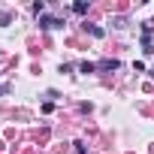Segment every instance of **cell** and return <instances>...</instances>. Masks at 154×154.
Wrapping results in <instances>:
<instances>
[{
    "instance_id": "4",
    "label": "cell",
    "mask_w": 154,
    "mask_h": 154,
    "mask_svg": "<svg viewBox=\"0 0 154 154\" xmlns=\"http://www.w3.org/2000/svg\"><path fill=\"white\" fill-rule=\"evenodd\" d=\"M72 9H75V12H79V15H82V12H88V3H82V0H79V3H75Z\"/></svg>"
},
{
    "instance_id": "2",
    "label": "cell",
    "mask_w": 154,
    "mask_h": 154,
    "mask_svg": "<svg viewBox=\"0 0 154 154\" xmlns=\"http://www.w3.org/2000/svg\"><path fill=\"white\" fill-rule=\"evenodd\" d=\"M97 66H100V69H118V60H115V57H112V60H100Z\"/></svg>"
},
{
    "instance_id": "5",
    "label": "cell",
    "mask_w": 154,
    "mask_h": 154,
    "mask_svg": "<svg viewBox=\"0 0 154 154\" xmlns=\"http://www.w3.org/2000/svg\"><path fill=\"white\" fill-rule=\"evenodd\" d=\"M0 24H9V12H3V9H0Z\"/></svg>"
},
{
    "instance_id": "1",
    "label": "cell",
    "mask_w": 154,
    "mask_h": 154,
    "mask_svg": "<svg viewBox=\"0 0 154 154\" xmlns=\"http://www.w3.org/2000/svg\"><path fill=\"white\" fill-rule=\"evenodd\" d=\"M63 21L60 18H51V15H39V27H45V30H54V27H60Z\"/></svg>"
},
{
    "instance_id": "3",
    "label": "cell",
    "mask_w": 154,
    "mask_h": 154,
    "mask_svg": "<svg viewBox=\"0 0 154 154\" xmlns=\"http://www.w3.org/2000/svg\"><path fill=\"white\" fill-rule=\"evenodd\" d=\"M79 69H82V72H94V69H97V63H88V60H85Z\"/></svg>"
}]
</instances>
